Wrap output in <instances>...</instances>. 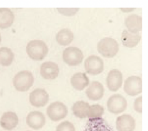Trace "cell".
I'll use <instances>...</instances> for the list:
<instances>
[{
	"mask_svg": "<svg viewBox=\"0 0 148 131\" xmlns=\"http://www.w3.org/2000/svg\"><path fill=\"white\" fill-rule=\"evenodd\" d=\"M26 52L32 59L40 61L45 58L48 53L46 44L41 40H33L27 45Z\"/></svg>",
	"mask_w": 148,
	"mask_h": 131,
	"instance_id": "1",
	"label": "cell"
},
{
	"mask_svg": "<svg viewBox=\"0 0 148 131\" xmlns=\"http://www.w3.org/2000/svg\"><path fill=\"white\" fill-rule=\"evenodd\" d=\"M34 78L32 73L28 70H22L18 72L13 79L15 89L20 92L28 91L33 85Z\"/></svg>",
	"mask_w": 148,
	"mask_h": 131,
	"instance_id": "2",
	"label": "cell"
},
{
	"mask_svg": "<svg viewBox=\"0 0 148 131\" xmlns=\"http://www.w3.org/2000/svg\"><path fill=\"white\" fill-rule=\"evenodd\" d=\"M119 46L117 42L109 37L104 38L97 44V50L100 54L106 58L114 57L119 51Z\"/></svg>",
	"mask_w": 148,
	"mask_h": 131,
	"instance_id": "3",
	"label": "cell"
},
{
	"mask_svg": "<svg viewBox=\"0 0 148 131\" xmlns=\"http://www.w3.org/2000/svg\"><path fill=\"white\" fill-rule=\"evenodd\" d=\"M84 58L81 50L76 47H68L62 53L64 62L71 66H77L81 63Z\"/></svg>",
	"mask_w": 148,
	"mask_h": 131,
	"instance_id": "4",
	"label": "cell"
},
{
	"mask_svg": "<svg viewBox=\"0 0 148 131\" xmlns=\"http://www.w3.org/2000/svg\"><path fill=\"white\" fill-rule=\"evenodd\" d=\"M106 105L110 113L114 114H119L125 110L127 107V102L123 96L116 93L109 98Z\"/></svg>",
	"mask_w": 148,
	"mask_h": 131,
	"instance_id": "5",
	"label": "cell"
},
{
	"mask_svg": "<svg viewBox=\"0 0 148 131\" xmlns=\"http://www.w3.org/2000/svg\"><path fill=\"white\" fill-rule=\"evenodd\" d=\"M46 114L51 121H59L66 117L68 108L62 102H54L47 107Z\"/></svg>",
	"mask_w": 148,
	"mask_h": 131,
	"instance_id": "6",
	"label": "cell"
},
{
	"mask_svg": "<svg viewBox=\"0 0 148 131\" xmlns=\"http://www.w3.org/2000/svg\"><path fill=\"white\" fill-rule=\"evenodd\" d=\"M84 68L86 72L90 74H99L103 70V61L98 56L90 55L84 61Z\"/></svg>",
	"mask_w": 148,
	"mask_h": 131,
	"instance_id": "7",
	"label": "cell"
},
{
	"mask_svg": "<svg viewBox=\"0 0 148 131\" xmlns=\"http://www.w3.org/2000/svg\"><path fill=\"white\" fill-rule=\"evenodd\" d=\"M124 91L128 95L136 96L142 91V78L137 76H131L128 77L124 84Z\"/></svg>",
	"mask_w": 148,
	"mask_h": 131,
	"instance_id": "8",
	"label": "cell"
},
{
	"mask_svg": "<svg viewBox=\"0 0 148 131\" xmlns=\"http://www.w3.org/2000/svg\"><path fill=\"white\" fill-rule=\"evenodd\" d=\"M49 100V95L45 89L36 88L29 93V102L35 107L45 106L48 103Z\"/></svg>",
	"mask_w": 148,
	"mask_h": 131,
	"instance_id": "9",
	"label": "cell"
},
{
	"mask_svg": "<svg viewBox=\"0 0 148 131\" xmlns=\"http://www.w3.org/2000/svg\"><path fill=\"white\" fill-rule=\"evenodd\" d=\"M106 83L110 91L116 92L119 90L123 83V75L121 72L117 69L111 70L108 74Z\"/></svg>",
	"mask_w": 148,
	"mask_h": 131,
	"instance_id": "10",
	"label": "cell"
},
{
	"mask_svg": "<svg viewBox=\"0 0 148 131\" xmlns=\"http://www.w3.org/2000/svg\"><path fill=\"white\" fill-rule=\"evenodd\" d=\"M46 123V118L44 114L39 111L30 112L26 117L27 125L34 130L42 128Z\"/></svg>",
	"mask_w": 148,
	"mask_h": 131,
	"instance_id": "11",
	"label": "cell"
},
{
	"mask_svg": "<svg viewBox=\"0 0 148 131\" xmlns=\"http://www.w3.org/2000/svg\"><path fill=\"white\" fill-rule=\"evenodd\" d=\"M117 131H134L136 127L135 119L129 114H123L118 117L116 121Z\"/></svg>",
	"mask_w": 148,
	"mask_h": 131,
	"instance_id": "12",
	"label": "cell"
},
{
	"mask_svg": "<svg viewBox=\"0 0 148 131\" xmlns=\"http://www.w3.org/2000/svg\"><path fill=\"white\" fill-rule=\"evenodd\" d=\"M40 73L41 76L45 79H55L57 77L59 74L58 66L53 62H45L40 66Z\"/></svg>",
	"mask_w": 148,
	"mask_h": 131,
	"instance_id": "13",
	"label": "cell"
},
{
	"mask_svg": "<svg viewBox=\"0 0 148 131\" xmlns=\"http://www.w3.org/2000/svg\"><path fill=\"white\" fill-rule=\"evenodd\" d=\"M104 91V87L101 83L97 81H93L86 89V94L90 100L97 101L103 97Z\"/></svg>",
	"mask_w": 148,
	"mask_h": 131,
	"instance_id": "14",
	"label": "cell"
},
{
	"mask_svg": "<svg viewBox=\"0 0 148 131\" xmlns=\"http://www.w3.org/2000/svg\"><path fill=\"white\" fill-rule=\"evenodd\" d=\"M18 123L17 115L12 111L4 113L0 118V125L5 130H11L15 128Z\"/></svg>",
	"mask_w": 148,
	"mask_h": 131,
	"instance_id": "15",
	"label": "cell"
},
{
	"mask_svg": "<svg viewBox=\"0 0 148 131\" xmlns=\"http://www.w3.org/2000/svg\"><path fill=\"white\" fill-rule=\"evenodd\" d=\"M125 25L128 32L132 33H138L142 29V18L135 14L128 16L125 20Z\"/></svg>",
	"mask_w": 148,
	"mask_h": 131,
	"instance_id": "16",
	"label": "cell"
},
{
	"mask_svg": "<svg viewBox=\"0 0 148 131\" xmlns=\"http://www.w3.org/2000/svg\"><path fill=\"white\" fill-rule=\"evenodd\" d=\"M141 39V35L138 33H132L127 30L122 32L121 36V40L124 46L132 48L138 45Z\"/></svg>",
	"mask_w": 148,
	"mask_h": 131,
	"instance_id": "17",
	"label": "cell"
},
{
	"mask_svg": "<svg viewBox=\"0 0 148 131\" xmlns=\"http://www.w3.org/2000/svg\"><path fill=\"white\" fill-rule=\"evenodd\" d=\"M89 79L84 73H76L71 78V83L73 88L77 91H82L89 85Z\"/></svg>",
	"mask_w": 148,
	"mask_h": 131,
	"instance_id": "18",
	"label": "cell"
},
{
	"mask_svg": "<svg viewBox=\"0 0 148 131\" xmlns=\"http://www.w3.org/2000/svg\"><path fill=\"white\" fill-rule=\"evenodd\" d=\"M14 19V16L9 8H0V28L5 29L10 27Z\"/></svg>",
	"mask_w": 148,
	"mask_h": 131,
	"instance_id": "19",
	"label": "cell"
},
{
	"mask_svg": "<svg viewBox=\"0 0 148 131\" xmlns=\"http://www.w3.org/2000/svg\"><path fill=\"white\" fill-rule=\"evenodd\" d=\"M90 105L88 103L79 100L76 102L72 106V110L73 114L77 118L83 119L87 117Z\"/></svg>",
	"mask_w": 148,
	"mask_h": 131,
	"instance_id": "20",
	"label": "cell"
},
{
	"mask_svg": "<svg viewBox=\"0 0 148 131\" xmlns=\"http://www.w3.org/2000/svg\"><path fill=\"white\" fill-rule=\"evenodd\" d=\"M56 39L60 45L65 46L69 45L73 41L74 35L70 29L64 28L58 32Z\"/></svg>",
	"mask_w": 148,
	"mask_h": 131,
	"instance_id": "21",
	"label": "cell"
},
{
	"mask_svg": "<svg viewBox=\"0 0 148 131\" xmlns=\"http://www.w3.org/2000/svg\"><path fill=\"white\" fill-rule=\"evenodd\" d=\"M14 59V54L8 47H0V65L3 66L10 65Z\"/></svg>",
	"mask_w": 148,
	"mask_h": 131,
	"instance_id": "22",
	"label": "cell"
},
{
	"mask_svg": "<svg viewBox=\"0 0 148 131\" xmlns=\"http://www.w3.org/2000/svg\"><path fill=\"white\" fill-rule=\"evenodd\" d=\"M103 113V107L98 104H95L90 106L88 111L87 117L89 118L91 120L98 119L101 118Z\"/></svg>",
	"mask_w": 148,
	"mask_h": 131,
	"instance_id": "23",
	"label": "cell"
},
{
	"mask_svg": "<svg viewBox=\"0 0 148 131\" xmlns=\"http://www.w3.org/2000/svg\"><path fill=\"white\" fill-rule=\"evenodd\" d=\"M56 131H76V129L74 125L72 122L68 121H65L57 125Z\"/></svg>",
	"mask_w": 148,
	"mask_h": 131,
	"instance_id": "24",
	"label": "cell"
},
{
	"mask_svg": "<svg viewBox=\"0 0 148 131\" xmlns=\"http://www.w3.org/2000/svg\"><path fill=\"white\" fill-rule=\"evenodd\" d=\"M58 12L66 16H72L75 15L79 10V8H57Z\"/></svg>",
	"mask_w": 148,
	"mask_h": 131,
	"instance_id": "25",
	"label": "cell"
},
{
	"mask_svg": "<svg viewBox=\"0 0 148 131\" xmlns=\"http://www.w3.org/2000/svg\"><path fill=\"white\" fill-rule=\"evenodd\" d=\"M134 110L139 113H142V96L138 97L134 103Z\"/></svg>",
	"mask_w": 148,
	"mask_h": 131,
	"instance_id": "26",
	"label": "cell"
},
{
	"mask_svg": "<svg viewBox=\"0 0 148 131\" xmlns=\"http://www.w3.org/2000/svg\"><path fill=\"white\" fill-rule=\"evenodd\" d=\"M86 131H110L108 129L105 127H97V128H92L87 129Z\"/></svg>",
	"mask_w": 148,
	"mask_h": 131,
	"instance_id": "27",
	"label": "cell"
},
{
	"mask_svg": "<svg viewBox=\"0 0 148 131\" xmlns=\"http://www.w3.org/2000/svg\"><path fill=\"white\" fill-rule=\"evenodd\" d=\"M135 9V8H121L120 9V10H121L123 12H126V13L131 12Z\"/></svg>",
	"mask_w": 148,
	"mask_h": 131,
	"instance_id": "28",
	"label": "cell"
},
{
	"mask_svg": "<svg viewBox=\"0 0 148 131\" xmlns=\"http://www.w3.org/2000/svg\"><path fill=\"white\" fill-rule=\"evenodd\" d=\"M1 35H0V43H1Z\"/></svg>",
	"mask_w": 148,
	"mask_h": 131,
	"instance_id": "29",
	"label": "cell"
},
{
	"mask_svg": "<svg viewBox=\"0 0 148 131\" xmlns=\"http://www.w3.org/2000/svg\"><path fill=\"white\" fill-rule=\"evenodd\" d=\"M27 131H30V130H27Z\"/></svg>",
	"mask_w": 148,
	"mask_h": 131,
	"instance_id": "30",
	"label": "cell"
}]
</instances>
